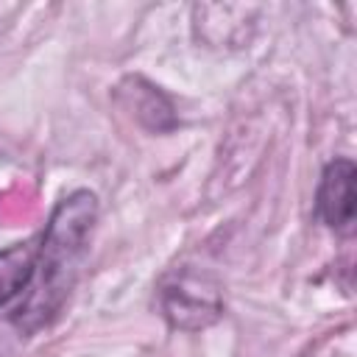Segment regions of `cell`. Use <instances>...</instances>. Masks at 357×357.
Returning a JSON list of instances; mask_svg holds the SVG:
<instances>
[{
    "label": "cell",
    "instance_id": "1",
    "mask_svg": "<svg viewBox=\"0 0 357 357\" xmlns=\"http://www.w3.org/2000/svg\"><path fill=\"white\" fill-rule=\"evenodd\" d=\"M95 220L98 198L89 190H75L53 206L47 226L39 237L33 282L28 287L22 307L14 315V321L25 332H36L61 310L64 298L70 296L78 279Z\"/></svg>",
    "mask_w": 357,
    "mask_h": 357
},
{
    "label": "cell",
    "instance_id": "2",
    "mask_svg": "<svg viewBox=\"0 0 357 357\" xmlns=\"http://www.w3.org/2000/svg\"><path fill=\"white\" fill-rule=\"evenodd\" d=\"M162 315L176 329H204L223 312L220 287L212 276L195 268H181L165 276L159 287Z\"/></svg>",
    "mask_w": 357,
    "mask_h": 357
},
{
    "label": "cell",
    "instance_id": "3",
    "mask_svg": "<svg viewBox=\"0 0 357 357\" xmlns=\"http://www.w3.org/2000/svg\"><path fill=\"white\" fill-rule=\"evenodd\" d=\"M354 176L357 167L351 159H332L321 173L315 212L337 234H351L354 229Z\"/></svg>",
    "mask_w": 357,
    "mask_h": 357
},
{
    "label": "cell",
    "instance_id": "4",
    "mask_svg": "<svg viewBox=\"0 0 357 357\" xmlns=\"http://www.w3.org/2000/svg\"><path fill=\"white\" fill-rule=\"evenodd\" d=\"M36 254L39 245H33V240L14 243L0 251V307H6L31 287L36 273Z\"/></svg>",
    "mask_w": 357,
    "mask_h": 357
}]
</instances>
